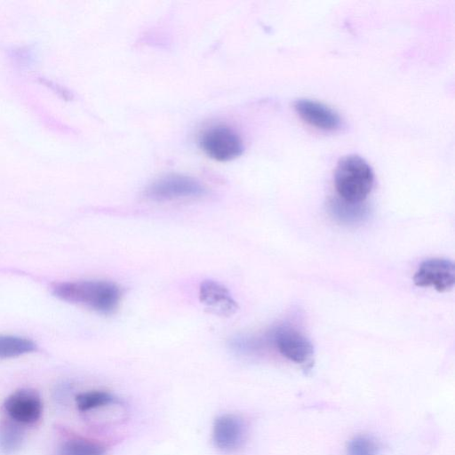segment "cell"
Returning <instances> with one entry per match:
<instances>
[{
  "instance_id": "cell-1",
  "label": "cell",
  "mask_w": 455,
  "mask_h": 455,
  "mask_svg": "<svg viewBox=\"0 0 455 455\" xmlns=\"http://www.w3.org/2000/svg\"><path fill=\"white\" fill-rule=\"evenodd\" d=\"M52 293L62 300L84 306L104 315L116 309L122 296L117 284L103 280L57 283L52 287Z\"/></svg>"
},
{
  "instance_id": "cell-2",
  "label": "cell",
  "mask_w": 455,
  "mask_h": 455,
  "mask_svg": "<svg viewBox=\"0 0 455 455\" xmlns=\"http://www.w3.org/2000/svg\"><path fill=\"white\" fill-rule=\"evenodd\" d=\"M334 183L339 197L354 203L364 202L371 193L374 174L370 164L360 156L347 155L338 162Z\"/></svg>"
},
{
  "instance_id": "cell-3",
  "label": "cell",
  "mask_w": 455,
  "mask_h": 455,
  "mask_svg": "<svg viewBox=\"0 0 455 455\" xmlns=\"http://www.w3.org/2000/svg\"><path fill=\"white\" fill-rule=\"evenodd\" d=\"M202 150L211 158L227 162L243 152V142L239 134L231 127L217 124L204 130L199 138Z\"/></svg>"
},
{
  "instance_id": "cell-4",
  "label": "cell",
  "mask_w": 455,
  "mask_h": 455,
  "mask_svg": "<svg viewBox=\"0 0 455 455\" xmlns=\"http://www.w3.org/2000/svg\"><path fill=\"white\" fill-rule=\"evenodd\" d=\"M206 188L197 180L181 174H169L148 185L145 196L152 201L164 202L204 196Z\"/></svg>"
},
{
  "instance_id": "cell-5",
  "label": "cell",
  "mask_w": 455,
  "mask_h": 455,
  "mask_svg": "<svg viewBox=\"0 0 455 455\" xmlns=\"http://www.w3.org/2000/svg\"><path fill=\"white\" fill-rule=\"evenodd\" d=\"M413 283L418 287H432L440 292L447 291L455 283L454 263L447 259H427L415 272Z\"/></svg>"
},
{
  "instance_id": "cell-6",
  "label": "cell",
  "mask_w": 455,
  "mask_h": 455,
  "mask_svg": "<svg viewBox=\"0 0 455 455\" xmlns=\"http://www.w3.org/2000/svg\"><path fill=\"white\" fill-rule=\"evenodd\" d=\"M272 340L279 353L296 363H308L314 355L310 339L293 327L285 325L276 328Z\"/></svg>"
},
{
  "instance_id": "cell-7",
  "label": "cell",
  "mask_w": 455,
  "mask_h": 455,
  "mask_svg": "<svg viewBox=\"0 0 455 455\" xmlns=\"http://www.w3.org/2000/svg\"><path fill=\"white\" fill-rule=\"evenodd\" d=\"M42 402L38 394L30 389H20L4 401V408L12 420L20 424H32L42 414Z\"/></svg>"
},
{
  "instance_id": "cell-8",
  "label": "cell",
  "mask_w": 455,
  "mask_h": 455,
  "mask_svg": "<svg viewBox=\"0 0 455 455\" xmlns=\"http://www.w3.org/2000/svg\"><path fill=\"white\" fill-rule=\"evenodd\" d=\"M244 424L234 414H222L213 424V442L215 446L225 452L236 451L244 440Z\"/></svg>"
},
{
  "instance_id": "cell-9",
  "label": "cell",
  "mask_w": 455,
  "mask_h": 455,
  "mask_svg": "<svg viewBox=\"0 0 455 455\" xmlns=\"http://www.w3.org/2000/svg\"><path fill=\"white\" fill-rule=\"evenodd\" d=\"M199 299L212 313L230 316L234 315L238 305L226 286L214 280H204L199 287Z\"/></svg>"
},
{
  "instance_id": "cell-10",
  "label": "cell",
  "mask_w": 455,
  "mask_h": 455,
  "mask_svg": "<svg viewBox=\"0 0 455 455\" xmlns=\"http://www.w3.org/2000/svg\"><path fill=\"white\" fill-rule=\"evenodd\" d=\"M294 108L306 123L316 128L332 131L341 126L339 115L322 102L299 99L294 102Z\"/></svg>"
},
{
  "instance_id": "cell-11",
  "label": "cell",
  "mask_w": 455,
  "mask_h": 455,
  "mask_svg": "<svg viewBox=\"0 0 455 455\" xmlns=\"http://www.w3.org/2000/svg\"><path fill=\"white\" fill-rule=\"evenodd\" d=\"M327 209L336 222L347 226L361 224L370 215V209L364 202H349L339 196L332 197L328 201Z\"/></svg>"
},
{
  "instance_id": "cell-12",
  "label": "cell",
  "mask_w": 455,
  "mask_h": 455,
  "mask_svg": "<svg viewBox=\"0 0 455 455\" xmlns=\"http://www.w3.org/2000/svg\"><path fill=\"white\" fill-rule=\"evenodd\" d=\"M36 350V344L28 339L0 335V359L12 358Z\"/></svg>"
},
{
  "instance_id": "cell-13",
  "label": "cell",
  "mask_w": 455,
  "mask_h": 455,
  "mask_svg": "<svg viewBox=\"0 0 455 455\" xmlns=\"http://www.w3.org/2000/svg\"><path fill=\"white\" fill-rule=\"evenodd\" d=\"M58 455H104V450L92 441L75 438L66 441L60 448Z\"/></svg>"
},
{
  "instance_id": "cell-14",
  "label": "cell",
  "mask_w": 455,
  "mask_h": 455,
  "mask_svg": "<svg viewBox=\"0 0 455 455\" xmlns=\"http://www.w3.org/2000/svg\"><path fill=\"white\" fill-rule=\"evenodd\" d=\"M114 397L103 391H88L76 396L77 409L81 411H87L92 409L106 406L113 403Z\"/></svg>"
},
{
  "instance_id": "cell-15",
  "label": "cell",
  "mask_w": 455,
  "mask_h": 455,
  "mask_svg": "<svg viewBox=\"0 0 455 455\" xmlns=\"http://www.w3.org/2000/svg\"><path fill=\"white\" fill-rule=\"evenodd\" d=\"M21 431L12 423H4L0 427V447L7 453L19 448L22 436Z\"/></svg>"
},
{
  "instance_id": "cell-16",
  "label": "cell",
  "mask_w": 455,
  "mask_h": 455,
  "mask_svg": "<svg viewBox=\"0 0 455 455\" xmlns=\"http://www.w3.org/2000/svg\"><path fill=\"white\" fill-rule=\"evenodd\" d=\"M379 445L374 439L367 435L354 437L347 444V455H378Z\"/></svg>"
}]
</instances>
